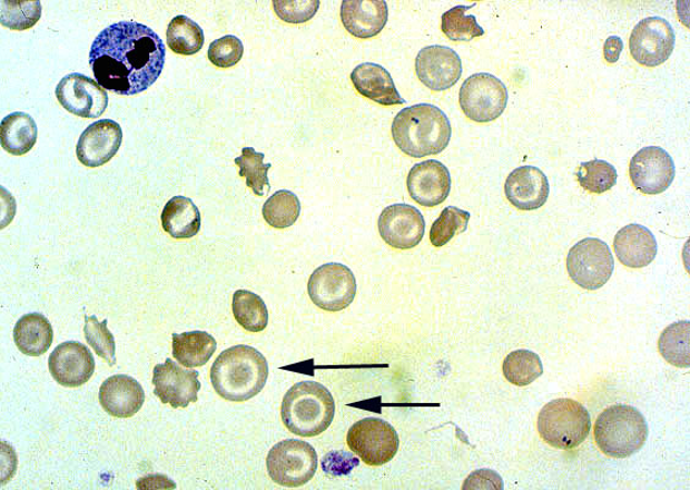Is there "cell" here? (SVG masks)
Segmentation results:
<instances>
[{
  "instance_id": "cell-1",
  "label": "cell",
  "mask_w": 690,
  "mask_h": 490,
  "mask_svg": "<svg viewBox=\"0 0 690 490\" xmlns=\"http://www.w3.org/2000/svg\"><path fill=\"white\" fill-rule=\"evenodd\" d=\"M89 61L103 89L122 96L138 95L161 77L166 45L146 24L119 21L98 33Z\"/></svg>"
},
{
  "instance_id": "cell-2",
  "label": "cell",
  "mask_w": 690,
  "mask_h": 490,
  "mask_svg": "<svg viewBox=\"0 0 690 490\" xmlns=\"http://www.w3.org/2000/svg\"><path fill=\"white\" fill-rule=\"evenodd\" d=\"M268 363L252 346H233L218 355L211 367V383L217 394L230 402L254 399L265 388Z\"/></svg>"
},
{
  "instance_id": "cell-3",
  "label": "cell",
  "mask_w": 690,
  "mask_h": 490,
  "mask_svg": "<svg viewBox=\"0 0 690 490\" xmlns=\"http://www.w3.org/2000/svg\"><path fill=\"white\" fill-rule=\"evenodd\" d=\"M392 137L405 155L421 158L446 150L452 138V126L441 108L418 104L402 109L394 118Z\"/></svg>"
},
{
  "instance_id": "cell-4",
  "label": "cell",
  "mask_w": 690,
  "mask_h": 490,
  "mask_svg": "<svg viewBox=\"0 0 690 490\" xmlns=\"http://www.w3.org/2000/svg\"><path fill=\"white\" fill-rule=\"evenodd\" d=\"M336 402L329 390L316 382L293 385L282 401V422L288 431L314 438L327 431L335 420Z\"/></svg>"
},
{
  "instance_id": "cell-5",
  "label": "cell",
  "mask_w": 690,
  "mask_h": 490,
  "mask_svg": "<svg viewBox=\"0 0 690 490\" xmlns=\"http://www.w3.org/2000/svg\"><path fill=\"white\" fill-rule=\"evenodd\" d=\"M648 435L644 415L630 404H613L598 416L594 427L599 449L614 459L634 455L645 445Z\"/></svg>"
},
{
  "instance_id": "cell-6",
  "label": "cell",
  "mask_w": 690,
  "mask_h": 490,
  "mask_svg": "<svg viewBox=\"0 0 690 490\" xmlns=\"http://www.w3.org/2000/svg\"><path fill=\"white\" fill-rule=\"evenodd\" d=\"M591 429V419L581 402L558 399L542 408L538 416L539 434L546 443L561 450H571L584 443Z\"/></svg>"
},
{
  "instance_id": "cell-7",
  "label": "cell",
  "mask_w": 690,
  "mask_h": 490,
  "mask_svg": "<svg viewBox=\"0 0 690 490\" xmlns=\"http://www.w3.org/2000/svg\"><path fill=\"white\" fill-rule=\"evenodd\" d=\"M317 453L306 441L287 439L269 450L267 472L282 487L298 488L309 483L317 471Z\"/></svg>"
},
{
  "instance_id": "cell-8",
  "label": "cell",
  "mask_w": 690,
  "mask_h": 490,
  "mask_svg": "<svg viewBox=\"0 0 690 490\" xmlns=\"http://www.w3.org/2000/svg\"><path fill=\"white\" fill-rule=\"evenodd\" d=\"M347 444L365 464L378 468L397 455L400 437L388 422L368 416L352 425Z\"/></svg>"
},
{
  "instance_id": "cell-9",
  "label": "cell",
  "mask_w": 690,
  "mask_h": 490,
  "mask_svg": "<svg viewBox=\"0 0 690 490\" xmlns=\"http://www.w3.org/2000/svg\"><path fill=\"white\" fill-rule=\"evenodd\" d=\"M566 270L574 284L595 291L605 286L614 270L609 245L598 238H585L573 245L566 256Z\"/></svg>"
},
{
  "instance_id": "cell-10",
  "label": "cell",
  "mask_w": 690,
  "mask_h": 490,
  "mask_svg": "<svg viewBox=\"0 0 690 490\" xmlns=\"http://www.w3.org/2000/svg\"><path fill=\"white\" fill-rule=\"evenodd\" d=\"M509 104L506 85L489 72L467 78L460 91L463 114L477 122H490L502 116Z\"/></svg>"
},
{
  "instance_id": "cell-11",
  "label": "cell",
  "mask_w": 690,
  "mask_h": 490,
  "mask_svg": "<svg viewBox=\"0 0 690 490\" xmlns=\"http://www.w3.org/2000/svg\"><path fill=\"white\" fill-rule=\"evenodd\" d=\"M307 292L319 310L337 313L347 310L355 300L356 280L349 267L328 263L315 270Z\"/></svg>"
},
{
  "instance_id": "cell-12",
  "label": "cell",
  "mask_w": 690,
  "mask_h": 490,
  "mask_svg": "<svg viewBox=\"0 0 690 490\" xmlns=\"http://www.w3.org/2000/svg\"><path fill=\"white\" fill-rule=\"evenodd\" d=\"M674 43L672 24L662 18L650 17L635 24L630 39V49L637 63L654 68L671 57Z\"/></svg>"
},
{
  "instance_id": "cell-13",
  "label": "cell",
  "mask_w": 690,
  "mask_h": 490,
  "mask_svg": "<svg viewBox=\"0 0 690 490\" xmlns=\"http://www.w3.org/2000/svg\"><path fill=\"white\" fill-rule=\"evenodd\" d=\"M56 96L61 107L81 118H100L109 102L106 89L80 72L68 74L61 79Z\"/></svg>"
},
{
  "instance_id": "cell-14",
  "label": "cell",
  "mask_w": 690,
  "mask_h": 490,
  "mask_svg": "<svg viewBox=\"0 0 690 490\" xmlns=\"http://www.w3.org/2000/svg\"><path fill=\"white\" fill-rule=\"evenodd\" d=\"M630 176L640 193L658 195L667 192L676 176L673 158L662 147H643L631 159Z\"/></svg>"
},
{
  "instance_id": "cell-15",
  "label": "cell",
  "mask_w": 690,
  "mask_h": 490,
  "mask_svg": "<svg viewBox=\"0 0 690 490\" xmlns=\"http://www.w3.org/2000/svg\"><path fill=\"white\" fill-rule=\"evenodd\" d=\"M152 383L155 395L172 409H187L199 399L201 389L199 373L169 359L155 366Z\"/></svg>"
},
{
  "instance_id": "cell-16",
  "label": "cell",
  "mask_w": 690,
  "mask_h": 490,
  "mask_svg": "<svg viewBox=\"0 0 690 490\" xmlns=\"http://www.w3.org/2000/svg\"><path fill=\"white\" fill-rule=\"evenodd\" d=\"M379 236L390 247L413 249L425 235V219L416 207L408 204L387 206L378 217Z\"/></svg>"
},
{
  "instance_id": "cell-17",
  "label": "cell",
  "mask_w": 690,
  "mask_h": 490,
  "mask_svg": "<svg viewBox=\"0 0 690 490\" xmlns=\"http://www.w3.org/2000/svg\"><path fill=\"white\" fill-rule=\"evenodd\" d=\"M418 80L433 91H445L460 81L463 74L462 59L446 46H428L415 59Z\"/></svg>"
},
{
  "instance_id": "cell-18",
  "label": "cell",
  "mask_w": 690,
  "mask_h": 490,
  "mask_svg": "<svg viewBox=\"0 0 690 490\" xmlns=\"http://www.w3.org/2000/svg\"><path fill=\"white\" fill-rule=\"evenodd\" d=\"M48 366L58 384L79 388L92 378L96 362L91 351L83 343L67 341L49 355Z\"/></svg>"
},
{
  "instance_id": "cell-19",
  "label": "cell",
  "mask_w": 690,
  "mask_h": 490,
  "mask_svg": "<svg viewBox=\"0 0 690 490\" xmlns=\"http://www.w3.org/2000/svg\"><path fill=\"white\" fill-rule=\"evenodd\" d=\"M121 141L122 130L117 121L97 120L81 134L77 145V156L86 167H101L117 155Z\"/></svg>"
},
{
  "instance_id": "cell-20",
  "label": "cell",
  "mask_w": 690,
  "mask_h": 490,
  "mask_svg": "<svg viewBox=\"0 0 690 490\" xmlns=\"http://www.w3.org/2000/svg\"><path fill=\"white\" fill-rule=\"evenodd\" d=\"M412 199L425 207L438 206L451 193L450 169L436 159L415 165L406 180Z\"/></svg>"
},
{
  "instance_id": "cell-21",
  "label": "cell",
  "mask_w": 690,
  "mask_h": 490,
  "mask_svg": "<svg viewBox=\"0 0 690 490\" xmlns=\"http://www.w3.org/2000/svg\"><path fill=\"white\" fill-rule=\"evenodd\" d=\"M504 193L518 210L533 212L546 204L550 183L544 171L538 167H518L507 177Z\"/></svg>"
},
{
  "instance_id": "cell-22",
  "label": "cell",
  "mask_w": 690,
  "mask_h": 490,
  "mask_svg": "<svg viewBox=\"0 0 690 490\" xmlns=\"http://www.w3.org/2000/svg\"><path fill=\"white\" fill-rule=\"evenodd\" d=\"M341 19L345 30L357 39H372L385 29L388 6L385 0H344Z\"/></svg>"
},
{
  "instance_id": "cell-23",
  "label": "cell",
  "mask_w": 690,
  "mask_h": 490,
  "mask_svg": "<svg viewBox=\"0 0 690 490\" xmlns=\"http://www.w3.org/2000/svg\"><path fill=\"white\" fill-rule=\"evenodd\" d=\"M98 399L108 414L117 419H130L144 406L145 391L138 380L118 374L105 380Z\"/></svg>"
},
{
  "instance_id": "cell-24",
  "label": "cell",
  "mask_w": 690,
  "mask_h": 490,
  "mask_svg": "<svg viewBox=\"0 0 690 490\" xmlns=\"http://www.w3.org/2000/svg\"><path fill=\"white\" fill-rule=\"evenodd\" d=\"M613 249L624 266L643 268L655 261L658 242L649 228L631 224L615 235Z\"/></svg>"
},
{
  "instance_id": "cell-25",
  "label": "cell",
  "mask_w": 690,
  "mask_h": 490,
  "mask_svg": "<svg viewBox=\"0 0 690 490\" xmlns=\"http://www.w3.org/2000/svg\"><path fill=\"white\" fill-rule=\"evenodd\" d=\"M355 89L361 95L382 106L405 104L387 69L375 63L357 66L351 76Z\"/></svg>"
},
{
  "instance_id": "cell-26",
  "label": "cell",
  "mask_w": 690,
  "mask_h": 490,
  "mask_svg": "<svg viewBox=\"0 0 690 490\" xmlns=\"http://www.w3.org/2000/svg\"><path fill=\"white\" fill-rule=\"evenodd\" d=\"M164 229L171 238L189 239L201 229V214L187 196H175L165 206L161 216Z\"/></svg>"
},
{
  "instance_id": "cell-27",
  "label": "cell",
  "mask_w": 690,
  "mask_h": 490,
  "mask_svg": "<svg viewBox=\"0 0 690 490\" xmlns=\"http://www.w3.org/2000/svg\"><path fill=\"white\" fill-rule=\"evenodd\" d=\"M14 341L21 353L40 357L52 346V324L40 313L23 315L14 327Z\"/></svg>"
},
{
  "instance_id": "cell-28",
  "label": "cell",
  "mask_w": 690,
  "mask_h": 490,
  "mask_svg": "<svg viewBox=\"0 0 690 490\" xmlns=\"http://www.w3.org/2000/svg\"><path fill=\"white\" fill-rule=\"evenodd\" d=\"M37 135L39 129L28 114L14 112L0 122V144L7 153L14 156L30 153L37 143Z\"/></svg>"
},
{
  "instance_id": "cell-29",
  "label": "cell",
  "mask_w": 690,
  "mask_h": 490,
  "mask_svg": "<svg viewBox=\"0 0 690 490\" xmlns=\"http://www.w3.org/2000/svg\"><path fill=\"white\" fill-rule=\"evenodd\" d=\"M216 350V339L206 331L172 334V357L184 366H204Z\"/></svg>"
},
{
  "instance_id": "cell-30",
  "label": "cell",
  "mask_w": 690,
  "mask_h": 490,
  "mask_svg": "<svg viewBox=\"0 0 690 490\" xmlns=\"http://www.w3.org/2000/svg\"><path fill=\"white\" fill-rule=\"evenodd\" d=\"M231 310L238 324L249 333H262L268 325V311L257 294L239 290L234 293Z\"/></svg>"
},
{
  "instance_id": "cell-31",
  "label": "cell",
  "mask_w": 690,
  "mask_h": 490,
  "mask_svg": "<svg viewBox=\"0 0 690 490\" xmlns=\"http://www.w3.org/2000/svg\"><path fill=\"white\" fill-rule=\"evenodd\" d=\"M167 41L172 52L193 56L201 51L205 35L199 23L188 17L178 16L168 24Z\"/></svg>"
},
{
  "instance_id": "cell-32",
  "label": "cell",
  "mask_w": 690,
  "mask_h": 490,
  "mask_svg": "<svg viewBox=\"0 0 690 490\" xmlns=\"http://www.w3.org/2000/svg\"><path fill=\"white\" fill-rule=\"evenodd\" d=\"M503 376L516 386H528L544 374L539 355L529 350H518L507 355L502 364Z\"/></svg>"
},
{
  "instance_id": "cell-33",
  "label": "cell",
  "mask_w": 690,
  "mask_h": 490,
  "mask_svg": "<svg viewBox=\"0 0 690 490\" xmlns=\"http://www.w3.org/2000/svg\"><path fill=\"white\" fill-rule=\"evenodd\" d=\"M302 213V204L290 190H278L269 196L263 207L266 223L274 228L285 229L297 223Z\"/></svg>"
},
{
  "instance_id": "cell-34",
  "label": "cell",
  "mask_w": 690,
  "mask_h": 490,
  "mask_svg": "<svg viewBox=\"0 0 690 490\" xmlns=\"http://www.w3.org/2000/svg\"><path fill=\"white\" fill-rule=\"evenodd\" d=\"M690 323H674L662 331L659 351L664 361L679 367L690 366Z\"/></svg>"
},
{
  "instance_id": "cell-35",
  "label": "cell",
  "mask_w": 690,
  "mask_h": 490,
  "mask_svg": "<svg viewBox=\"0 0 690 490\" xmlns=\"http://www.w3.org/2000/svg\"><path fill=\"white\" fill-rule=\"evenodd\" d=\"M475 6H457L443 12L442 31L451 41L471 42L476 37L485 35V30L480 27L475 17L465 16V12Z\"/></svg>"
},
{
  "instance_id": "cell-36",
  "label": "cell",
  "mask_w": 690,
  "mask_h": 490,
  "mask_svg": "<svg viewBox=\"0 0 690 490\" xmlns=\"http://www.w3.org/2000/svg\"><path fill=\"white\" fill-rule=\"evenodd\" d=\"M576 179L581 186L593 194L611 190L618 183L619 174L610 163L603 159L583 163L576 170Z\"/></svg>"
},
{
  "instance_id": "cell-37",
  "label": "cell",
  "mask_w": 690,
  "mask_h": 490,
  "mask_svg": "<svg viewBox=\"0 0 690 490\" xmlns=\"http://www.w3.org/2000/svg\"><path fill=\"white\" fill-rule=\"evenodd\" d=\"M264 159L265 155L253 147H244L241 156L234 159L240 168L239 176L246 179V186L257 196H264L266 187L269 190L268 170L273 165H265Z\"/></svg>"
},
{
  "instance_id": "cell-38",
  "label": "cell",
  "mask_w": 690,
  "mask_h": 490,
  "mask_svg": "<svg viewBox=\"0 0 690 490\" xmlns=\"http://www.w3.org/2000/svg\"><path fill=\"white\" fill-rule=\"evenodd\" d=\"M471 214L455 206H448L435 220L430 231V241L434 247L441 248L450 243L455 236L467 229Z\"/></svg>"
},
{
  "instance_id": "cell-39",
  "label": "cell",
  "mask_w": 690,
  "mask_h": 490,
  "mask_svg": "<svg viewBox=\"0 0 690 490\" xmlns=\"http://www.w3.org/2000/svg\"><path fill=\"white\" fill-rule=\"evenodd\" d=\"M0 7H2L0 22L11 30H28L34 27L42 16V4L39 0L36 2H8V0H3Z\"/></svg>"
},
{
  "instance_id": "cell-40",
  "label": "cell",
  "mask_w": 690,
  "mask_h": 490,
  "mask_svg": "<svg viewBox=\"0 0 690 490\" xmlns=\"http://www.w3.org/2000/svg\"><path fill=\"white\" fill-rule=\"evenodd\" d=\"M108 321L98 322L95 315L85 316L83 334L86 341L101 359L106 360L110 366L116 365V340L108 330Z\"/></svg>"
},
{
  "instance_id": "cell-41",
  "label": "cell",
  "mask_w": 690,
  "mask_h": 490,
  "mask_svg": "<svg viewBox=\"0 0 690 490\" xmlns=\"http://www.w3.org/2000/svg\"><path fill=\"white\" fill-rule=\"evenodd\" d=\"M244 55V45L237 36L227 35L208 47L207 57L218 68L237 66Z\"/></svg>"
},
{
  "instance_id": "cell-42",
  "label": "cell",
  "mask_w": 690,
  "mask_h": 490,
  "mask_svg": "<svg viewBox=\"0 0 690 490\" xmlns=\"http://www.w3.org/2000/svg\"><path fill=\"white\" fill-rule=\"evenodd\" d=\"M322 6L319 0H275L274 8L277 17L288 23H304L312 20Z\"/></svg>"
},
{
  "instance_id": "cell-43",
  "label": "cell",
  "mask_w": 690,
  "mask_h": 490,
  "mask_svg": "<svg viewBox=\"0 0 690 490\" xmlns=\"http://www.w3.org/2000/svg\"><path fill=\"white\" fill-rule=\"evenodd\" d=\"M463 489H503L501 476L492 470H477L466 478Z\"/></svg>"
},
{
  "instance_id": "cell-44",
  "label": "cell",
  "mask_w": 690,
  "mask_h": 490,
  "mask_svg": "<svg viewBox=\"0 0 690 490\" xmlns=\"http://www.w3.org/2000/svg\"><path fill=\"white\" fill-rule=\"evenodd\" d=\"M623 41L619 36H610L605 45H603V57H605L608 63H618L621 53L623 51Z\"/></svg>"
},
{
  "instance_id": "cell-45",
  "label": "cell",
  "mask_w": 690,
  "mask_h": 490,
  "mask_svg": "<svg viewBox=\"0 0 690 490\" xmlns=\"http://www.w3.org/2000/svg\"><path fill=\"white\" fill-rule=\"evenodd\" d=\"M137 487L140 489H176L177 486L175 482H172L171 480H169L168 477L162 476V474H151V476H147L141 478V480L138 481Z\"/></svg>"
}]
</instances>
